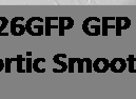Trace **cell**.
Wrapping results in <instances>:
<instances>
[{
  "instance_id": "cell-1",
  "label": "cell",
  "mask_w": 136,
  "mask_h": 99,
  "mask_svg": "<svg viewBox=\"0 0 136 99\" xmlns=\"http://www.w3.org/2000/svg\"><path fill=\"white\" fill-rule=\"evenodd\" d=\"M2 68H3V61L0 59V71H1Z\"/></svg>"
}]
</instances>
